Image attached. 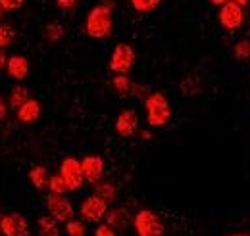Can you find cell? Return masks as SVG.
<instances>
[{"mask_svg":"<svg viewBox=\"0 0 250 236\" xmlns=\"http://www.w3.org/2000/svg\"><path fill=\"white\" fill-rule=\"evenodd\" d=\"M94 236H118V235H116V229L114 227H110L108 223H104V225H98L96 227Z\"/></svg>","mask_w":250,"mask_h":236,"instance_id":"4316f807","label":"cell"},{"mask_svg":"<svg viewBox=\"0 0 250 236\" xmlns=\"http://www.w3.org/2000/svg\"><path fill=\"white\" fill-rule=\"evenodd\" d=\"M27 100H29V90L25 89L23 85H18V87L12 89V92H10V108L12 110L18 112Z\"/></svg>","mask_w":250,"mask_h":236,"instance_id":"e0dca14e","label":"cell"},{"mask_svg":"<svg viewBox=\"0 0 250 236\" xmlns=\"http://www.w3.org/2000/svg\"><path fill=\"white\" fill-rule=\"evenodd\" d=\"M114 29V20H112V6L110 4H98L87 16L85 31L93 39H108Z\"/></svg>","mask_w":250,"mask_h":236,"instance_id":"6da1fadb","label":"cell"},{"mask_svg":"<svg viewBox=\"0 0 250 236\" xmlns=\"http://www.w3.org/2000/svg\"><path fill=\"white\" fill-rule=\"evenodd\" d=\"M233 56L235 59H249L250 58V40L249 39H243L235 44L233 48Z\"/></svg>","mask_w":250,"mask_h":236,"instance_id":"603a6c76","label":"cell"},{"mask_svg":"<svg viewBox=\"0 0 250 236\" xmlns=\"http://www.w3.org/2000/svg\"><path fill=\"white\" fill-rule=\"evenodd\" d=\"M129 213H127V209L124 207H118V209H108V213H106V223L110 225V227H114V229H118V231H122L125 229L127 225H129Z\"/></svg>","mask_w":250,"mask_h":236,"instance_id":"9a60e30c","label":"cell"},{"mask_svg":"<svg viewBox=\"0 0 250 236\" xmlns=\"http://www.w3.org/2000/svg\"><path fill=\"white\" fill-rule=\"evenodd\" d=\"M160 4H162V0H131V6L141 14H148V12L156 10Z\"/></svg>","mask_w":250,"mask_h":236,"instance_id":"7402d4cb","label":"cell"},{"mask_svg":"<svg viewBox=\"0 0 250 236\" xmlns=\"http://www.w3.org/2000/svg\"><path fill=\"white\" fill-rule=\"evenodd\" d=\"M146 108V121L150 127H166L171 119V106L164 92H152L145 100Z\"/></svg>","mask_w":250,"mask_h":236,"instance_id":"7a4b0ae2","label":"cell"},{"mask_svg":"<svg viewBox=\"0 0 250 236\" xmlns=\"http://www.w3.org/2000/svg\"><path fill=\"white\" fill-rule=\"evenodd\" d=\"M137 129H139V116H137V112L135 110H124L118 116V119H116L118 135L124 137V138H129V137H133L137 133Z\"/></svg>","mask_w":250,"mask_h":236,"instance_id":"8fae6325","label":"cell"},{"mask_svg":"<svg viewBox=\"0 0 250 236\" xmlns=\"http://www.w3.org/2000/svg\"><path fill=\"white\" fill-rule=\"evenodd\" d=\"M133 225L139 236H164L166 227L160 219V215L152 209H141L133 217Z\"/></svg>","mask_w":250,"mask_h":236,"instance_id":"3957f363","label":"cell"},{"mask_svg":"<svg viewBox=\"0 0 250 236\" xmlns=\"http://www.w3.org/2000/svg\"><path fill=\"white\" fill-rule=\"evenodd\" d=\"M6 118H8V108H6V102L0 96V121H4Z\"/></svg>","mask_w":250,"mask_h":236,"instance_id":"f1b7e54d","label":"cell"},{"mask_svg":"<svg viewBox=\"0 0 250 236\" xmlns=\"http://www.w3.org/2000/svg\"><path fill=\"white\" fill-rule=\"evenodd\" d=\"M16 116H18V119H20L21 123H25V125L35 123L37 119L41 118V104H39L35 98H29V100L16 112Z\"/></svg>","mask_w":250,"mask_h":236,"instance_id":"5bb4252c","label":"cell"},{"mask_svg":"<svg viewBox=\"0 0 250 236\" xmlns=\"http://www.w3.org/2000/svg\"><path fill=\"white\" fill-rule=\"evenodd\" d=\"M60 175L65 178L67 186L71 192H77L83 184H85V175H83V167L81 161L77 157H65L60 165Z\"/></svg>","mask_w":250,"mask_h":236,"instance_id":"ba28073f","label":"cell"},{"mask_svg":"<svg viewBox=\"0 0 250 236\" xmlns=\"http://www.w3.org/2000/svg\"><path fill=\"white\" fill-rule=\"evenodd\" d=\"M8 65V56H6V52L0 48V69H4Z\"/></svg>","mask_w":250,"mask_h":236,"instance_id":"f546056e","label":"cell"},{"mask_svg":"<svg viewBox=\"0 0 250 236\" xmlns=\"http://www.w3.org/2000/svg\"><path fill=\"white\" fill-rule=\"evenodd\" d=\"M67 190H69V186H67L65 178H63L60 173L50 177V182H48V192H52V194H65Z\"/></svg>","mask_w":250,"mask_h":236,"instance_id":"44dd1931","label":"cell"},{"mask_svg":"<svg viewBox=\"0 0 250 236\" xmlns=\"http://www.w3.org/2000/svg\"><path fill=\"white\" fill-rule=\"evenodd\" d=\"M81 167H83V175L85 180L96 184L104 177V159L100 156H87L81 159Z\"/></svg>","mask_w":250,"mask_h":236,"instance_id":"30bf717a","label":"cell"},{"mask_svg":"<svg viewBox=\"0 0 250 236\" xmlns=\"http://www.w3.org/2000/svg\"><path fill=\"white\" fill-rule=\"evenodd\" d=\"M2 14H4V8L0 6V20H2Z\"/></svg>","mask_w":250,"mask_h":236,"instance_id":"d6a6232c","label":"cell"},{"mask_svg":"<svg viewBox=\"0 0 250 236\" xmlns=\"http://www.w3.org/2000/svg\"><path fill=\"white\" fill-rule=\"evenodd\" d=\"M14 29L10 27V25H6V23H2L0 25V48L4 50L6 46H10L12 44V40H14Z\"/></svg>","mask_w":250,"mask_h":236,"instance_id":"d4e9b609","label":"cell"},{"mask_svg":"<svg viewBox=\"0 0 250 236\" xmlns=\"http://www.w3.org/2000/svg\"><path fill=\"white\" fill-rule=\"evenodd\" d=\"M218 20L221 23V27H225V29H241V25L245 23V6H241V4H237L233 0L225 2L223 6H219Z\"/></svg>","mask_w":250,"mask_h":236,"instance_id":"277c9868","label":"cell"},{"mask_svg":"<svg viewBox=\"0 0 250 236\" xmlns=\"http://www.w3.org/2000/svg\"><path fill=\"white\" fill-rule=\"evenodd\" d=\"M46 209H48V213L58 223H67V221H71L75 217V209H73L71 202L63 194L48 192V196H46Z\"/></svg>","mask_w":250,"mask_h":236,"instance_id":"8992f818","label":"cell"},{"mask_svg":"<svg viewBox=\"0 0 250 236\" xmlns=\"http://www.w3.org/2000/svg\"><path fill=\"white\" fill-rule=\"evenodd\" d=\"M229 236H249V235H229Z\"/></svg>","mask_w":250,"mask_h":236,"instance_id":"836d02e7","label":"cell"},{"mask_svg":"<svg viewBox=\"0 0 250 236\" xmlns=\"http://www.w3.org/2000/svg\"><path fill=\"white\" fill-rule=\"evenodd\" d=\"M212 4H216V6H223L225 2H229V0H210Z\"/></svg>","mask_w":250,"mask_h":236,"instance_id":"4dcf8cb0","label":"cell"},{"mask_svg":"<svg viewBox=\"0 0 250 236\" xmlns=\"http://www.w3.org/2000/svg\"><path fill=\"white\" fill-rule=\"evenodd\" d=\"M94 194L100 196V198H104L108 204H112V202L118 198V190H116V186L110 184V182H96Z\"/></svg>","mask_w":250,"mask_h":236,"instance_id":"d6986e66","label":"cell"},{"mask_svg":"<svg viewBox=\"0 0 250 236\" xmlns=\"http://www.w3.org/2000/svg\"><path fill=\"white\" fill-rule=\"evenodd\" d=\"M29 180L37 190H44L48 188V182H50V175H48V169L42 167V165H35L31 171H29Z\"/></svg>","mask_w":250,"mask_h":236,"instance_id":"2e32d148","label":"cell"},{"mask_svg":"<svg viewBox=\"0 0 250 236\" xmlns=\"http://www.w3.org/2000/svg\"><path fill=\"white\" fill-rule=\"evenodd\" d=\"M0 231L4 236H27L29 223L20 213H6L0 217Z\"/></svg>","mask_w":250,"mask_h":236,"instance_id":"9c48e42d","label":"cell"},{"mask_svg":"<svg viewBox=\"0 0 250 236\" xmlns=\"http://www.w3.org/2000/svg\"><path fill=\"white\" fill-rule=\"evenodd\" d=\"M112 83H114L116 92H118L122 98H127V96H139L141 90H143V87H139L137 83H133L127 75H116Z\"/></svg>","mask_w":250,"mask_h":236,"instance_id":"4fadbf2b","label":"cell"},{"mask_svg":"<svg viewBox=\"0 0 250 236\" xmlns=\"http://www.w3.org/2000/svg\"><path fill=\"white\" fill-rule=\"evenodd\" d=\"M25 4V0H0V6L4 8V12H14L20 10Z\"/></svg>","mask_w":250,"mask_h":236,"instance_id":"484cf974","label":"cell"},{"mask_svg":"<svg viewBox=\"0 0 250 236\" xmlns=\"http://www.w3.org/2000/svg\"><path fill=\"white\" fill-rule=\"evenodd\" d=\"M65 233L67 236H85V225H83V221H77V219H71V221H67L65 223Z\"/></svg>","mask_w":250,"mask_h":236,"instance_id":"cb8c5ba5","label":"cell"},{"mask_svg":"<svg viewBox=\"0 0 250 236\" xmlns=\"http://www.w3.org/2000/svg\"><path fill=\"white\" fill-rule=\"evenodd\" d=\"M135 50H133V46H129V44H118L116 48H114V52H112V58H110V69L116 73V75H125V73H129L131 71V67L135 65Z\"/></svg>","mask_w":250,"mask_h":236,"instance_id":"5b68a950","label":"cell"},{"mask_svg":"<svg viewBox=\"0 0 250 236\" xmlns=\"http://www.w3.org/2000/svg\"><path fill=\"white\" fill-rule=\"evenodd\" d=\"M63 37V25L62 23H58V21H52V23H48L46 27H44V39L48 40V42H58V40H62Z\"/></svg>","mask_w":250,"mask_h":236,"instance_id":"ffe728a7","label":"cell"},{"mask_svg":"<svg viewBox=\"0 0 250 236\" xmlns=\"http://www.w3.org/2000/svg\"><path fill=\"white\" fill-rule=\"evenodd\" d=\"M39 231H41V236H60L58 221L52 215H44L39 219Z\"/></svg>","mask_w":250,"mask_h":236,"instance_id":"ac0fdd59","label":"cell"},{"mask_svg":"<svg viewBox=\"0 0 250 236\" xmlns=\"http://www.w3.org/2000/svg\"><path fill=\"white\" fill-rule=\"evenodd\" d=\"M0 235H2V231H0Z\"/></svg>","mask_w":250,"mask_h":236,"instance_id":"e575fe53","label":"cell"},{"mask_svg":"<svg viewBox=\"0 0 250 236\" xmlns=\"http://www.w3.org/2000/svg\"><path fill=\"white\" fill-rule=\"evenodd\" d=\"M233 2H237V4H241V6H247L250 0H233Z\"/></svg>","mask_w":250,"mask_h":236,"instance_id":"1f68e13d","label":"cell"},{"mask_svg":"<svg viewBox=\"0 0 250 236\" xmlns=\"http://www.w3.org/2000/svg\"><path fill=\"white\" fill-rule=\"evenodd\" d=\"M8 75L16 81H23L29 75V59L25 56H10L8 58Z\"/></svg>","mask_w":250,"mask_h":236,"instance_id":"7c38bea8","label":"cell"},{"mask_svg":"<svg viewBox=\"0 0 250 236\" xmlns=\"http://www.w3.org/2000/svg\"><path fill=\"white\" fill-rule=\"evenodd\" d=\"M81 217L89 223H100L102 219H106V213H108V202L96 194L87 196L83 202H81Z\"/></svg>","mask_w":250,"mask_h":236,"instance_id":"52a82bcc","label":"cell"},{"mask_svg":"<svg viewBox=\"0 0 250 236\" xmlns=\"http://www.w3.org/2000/svg\"><path fill=\"white\" fill-rule=\"evenodd\" d=\"M77 4H79V0H56V6L60 10H73V8H77Z\"/></svg>","mask_w":250,"mask_h":236,"instance_id":"83f0119b","label":"cell"}]
</instances>
